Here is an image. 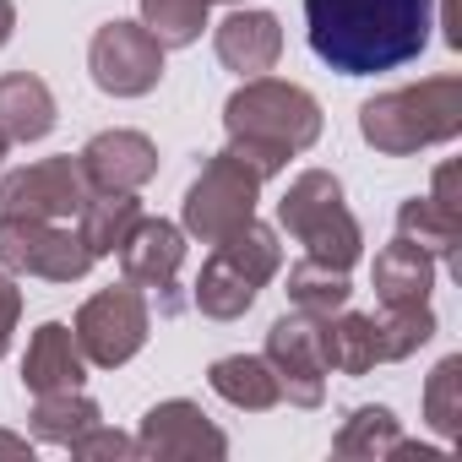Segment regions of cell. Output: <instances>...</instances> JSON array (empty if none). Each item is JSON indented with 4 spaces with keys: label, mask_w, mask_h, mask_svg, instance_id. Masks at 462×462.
I'll return each instance as SVG.
<instances>
[{
    "label": "cell",
    "mask_w": 462,
    "mask_h": 462,
    "mask_svg": "<svg viewBox=\"0 0 462 462\" xmlns=\"http://www.w3.org/2000/svg\"><path fill=\"white\" fill-rule=\"evenodd\" d=\"M66 451H71L77 462H125V457H136V440H131V435H120V430L93 424V430H88V435H77Z\"/></svg>",
    "instance_id": "29"
},
{
    "label": "cell",
    "mask_w": 462,
    "mask_h": 462,
    "mask_svg": "<svg viewBox=\"0 0 462 462\" xmlns=\"http://www.w3.org/2000/svg\"><path fill=\"white\" fill-rule=\"evenodd\" d=\"M305 28L332 71L375 77L424 55L435 0H305Z\"/></svg>",
    "instance_id": "1"
},
{
    "label": "cell",
    "mask_w": 462,
    "mask_h": 462,
    "mask_svg": "<svg viewBox=\"0 0 462 462\" xmlns=\"http://www.w3.org/2000/svg\"><path fill=\"white\" fill-rule=\"evenodd\" d=\"M348 273H337V267H327V262H294L289 267V305L294 310H305V316H316V321H327V316H337L343 305H348Z\"/></svg>",
    "instance_id": "25"
},
{
    "label": "cell",
    "mask_w": 462,
    "mask_h": 462,
    "mask_svg": "<svg viewBox=\"0 0 462 462\" xmlns=\"http://www.w3.org/2000/svg\"><path fill=\"white\" fill-rule=\"evenodd\" d=\"M207 386H212L228 408H245V413H267V408L283 402V386H278L273 365L256 359V354H228V359H217V365L207 370Z\"/></svg>",
    "instance_id": "20"
},
{
    "label": "cell",
    "mask_w": 462,
    "mask_h": 462,
    "mask_svg": "<svg viewBox=\"0 0 462 462\" xmlns=\"http://www.w3.org/2000/svg\"><path fill=\"white\" fill-rule=\"evenodd\" d=\"M6 147H12V136H6V131H0V158H6Z\"/></svg>",
    "instance_id": "34"
},
{
    "label": "cell",
    "mask_w": 462,
    "mask_h": 462,
    "mask_svg": "<svg viewBox=\"0 0 462 462\" xmlns=\"http://www.w3.org/2000/svg\"><path fill=\"white\" fill-rule=\"evenodd\" d=\"M142 217H147V212H142L136 190H88V201H82V212H77V235H82V245H88L93 262H98V256H115V251L131 240V228H136Z\"/></svg>",
    "instance_id": "18"
},
{
    "label": "cell",
    "mask_w": 462,
    "mask_h": 462,
    "mask_svg": "<svg viewBox=\"0 0 462 462\" xmlns=\"http://www.w3.org/2000/svg\"><path fill=\"white\" fill-rule=\"evenodd\" d=\"M283 267V245L267 223H240L235 235H223L196 278V310L212 321H235L256 305V294L278 278Z\"/></svg>",
    "instance_id": "4"
},
{
    "label": "cell",
    "mask_w": 462,
    "mask_h": 462,
    "mask_svg": "<svg viewBox=\"0 0 462 462\" xmlns=\"http://www.w3.org/2000/svg\"><path fill=\"white\" fill-rule=\"evenodd\" d=\"M12 33H17V6H12V0H0V50H6Z\"/></svg>",
    "instance_id": "33"
},
{
    "label": "cell",
    "mask_w": 462,
    "mask_h": 462,
    "mask_svg": "<svg viewBox=\"0 0 462 462\" xmlns=\"http://www.w3.org/2000/svg\"><path fill=\"white\" fill-rule=\"evenodd\" d=\"M424 419H430V430L446 446L462 440V354H446L430 370V381H424Z\"/></svg>",
    "instance_id": "28"
},
{
    "label": "cell",
    "mask_w": 462,
    "mask_h": 462,
    "mask_svg": "<svg viewBox=\"0 0 462 462\" xmlns=\"http://www.w3.org/2000/svg\"><path fill=\"white\" fill-rule=\"evenodd\" d=\"M88 71L109 98H142L163 77V44L142 23H104L88 44Z\"/></svg>",
    "instance_id": "9"
},
{
    "label": "cell",
    "mask_w": 462,
    "mask_h": 462,
    "mask_svg": "<svg viewBox=\"0 0 462 462\" xmlns=\"http://www.w3.org/2000/svg\"><path fill=\"white\" fill-rule=\"evenodd\" d=\"M71 332H77V348H82L88 365L120 370L125 359L142 354V343H147V332H152V316H147L142 289H136V283H120V289H98V294L77 310Z\"/></svg>",
    "instance_id": "7"
},
{
    "label": "cell",
    "mask_w": 462,
    "mask_h": 462,
    "mask_svg": "<svg viewBox=\"0 0 462 462\" xmlns=\"http://www.w3.org/2000/svg\"><path fill=\"white\" fill-rule=\"evenodd\" d=\"M88 201V180L77 158H39L12 174H0V217H77Z\"/></svg>",
    "instance_id": "10"
},
{
    "label": "cell",
    "mask_w": 462,
    "mask_h": 462,
    "mask_svg": "<svg viewBox=\"0 0 462 462\" xmlns=\"http://www.w3.org/2000/svg\"><path fill=\"white\" fill-rule=\"evenodd\" d=\"M120 256V273L125 283L136 289H152L163 300V310H174V278H180V262H185V228L180 223H163V217H142L131 228V240L115 251Z\"/></svg>",
    "instance_id": "13"
},
{
    "label": "cell",
    "mask_w": 462,
    "mask_h": 462,
    "mask_svg": "<svg viewBox=\"0 0 462 462\" xmlns=\"http://www.w3.org/2000/svg\"><path fill=\"white\" fill-rule=\"evenodd\" d=\"M223 6H240V0H223Z\"/></svg>",
    "instance_id": "35"
},
{
    "label": "cell",
    "mask_w": 462,
    "mask_h": 462,
    "mask_svg": "<svg viewBox=\"0 0 462 462\" xmlns=\"http://www.w3.org/2000/svg\"><path fill=\"white\" fill-rule=\"evenodd\" d=\"M430 201L462 212V196H457V163H440V169H435V190H430Z\"/></svg>",
    "instance_id": "31"
},
{
    "label": "cell",
    "mask_w": 462,
    "mask_h": 462,
    "mask_svg": "<svg viewBox=\"0 0 462 462\" xmlns=\"http://www.w3.org/2000/svg\"><path fill=\"white\" fill-rule=\"evenodd\" d=\"M93 424H98V402L82 386H71V392H39V402H33V435L50 440V446H71Z\"/></svg>",
    "instance_id": "24"
},
{
    "label": "cell",
    "mask_w": 462,
    "mask_h": 462,
    "mask_svg": "<svg viewBox=\"0 0 462 462\" xmlns=\"http://www.w3.org/2000/svg\"><path fill=\"white\" fill-rule=\"evenodd\" d=\"M217 44V60L228 71H240V77H267L283 55V28L273 12H228L212 33Z\"/></svg>",
    "instance_id": "15"
},
{
    "label": "cell",
    "mask_w": 462,
    "mask_h": 462,
    "mask_svg": "<svg viewBox=\"0 0 462 462\" xmlns=\"http://www.w3.org/2000/svg\"><path fill=\"white\" fill-rule=\"evenodd\" d=\"M256 201H262V174L223 147L190 180L185 207H180V228H185L190 240H201V245H217L223 235H235L240 223L256 217Z\"/></svg>",
    "instance_id": "6"
},
{
    "label": "cell",
    "mask_w": 462,
    "mask_h": 462,
    "mask_svg": "<svg viewBox=\"0 0 462 462\" xmlns=\"http://www.w3.org/2000/svg\"><path fill=\"white\" fill-rule=\"evenodd\" d=\"M457 131H462V77H430L419 88H392L359 109V136L386 158H408L419 147L451 142Z\"/></svg>",
    "instance_id": "3"
},
{
    "label": "cell",
    "mask_w": 462,
    "mask_h": 462,
    "mask_svg": "<svg viewBox=\"0 0 462 462\" xmlns=\"http://www.w3.org/2000/svg\"><path fill=\"white\" fill-rule=\"evenodd\" d=\"M17 316H23V289H17V273H0V359H6V348H12Z\"/></svg>",
    "instance_id": "30"
},
{
    "label": "cell",
    "mask_w": 462,
    "mask_h": 462,
    "mask_svg": "<svg viewBox=\"0 0 462 462\" xmlns=\"http://www.w3.org/2000/svg\"><path fill=\"white\" fill-rule=\"evenodd\" d=\"M397 440H402L397 413H392V408H381V402H370V408H354V413L343 419V430H337L332 451H337L343 462H375V457H386Z\"/></svg>",
    "instance_id": "26"
},
{
    "label": "cell",
    "mask_w": 462,
    "mask_h": 462,
    "mask_svg": "<svg viewBox=\"0 0 462 462\" xmlns=\"http://www.w3.org/2000/svg\"><path fill=\"white\" fill-rule=\"evenodd\" d=\"M88 381V359L77 348V332L66 321H44L33 337H28V359H23V386L39 397V392H71Z\"/></svg>",
    "instance_id": "16"
},
{
    "label": "cell",
    "mask_w": 462,
    "mask_h": 462,
    "mask_svg": "<svg viewBox=\"0 0 462 462\" xmlns=\"http://www.w3.org/2000/svg\"><path fill=\"white\" fill-rule=\"evenodd\" d=\"M370 332H375V365H392V359L419 354L435 337L430 300L424 305H381V316H370Z\"/></svg>",
    "instance_id": "22"
},
{
    "label": "cell",
    "mask_w": 462,
    "mask_h": 462,
    "mask_svg": "<svg viewBox=\"0 0 462 462\" xmlns=\"http://www.w3.org/2000/svg\"><path fill=\"white\" fill-rule=\"evenodd\" d=\"M397 235H402L408 245H419L424 256L451 262L457 245H462V212H451V207H440V201H430V196H413V201L397 207Z\"/></svg>",
    "instance_id": "21"
},
{
    "label": "cell",
    "mask_w": 462,
    "mask_h": 462,
    "mask_svg": "<svg viewBox=\"0 0 462 462\" xmlns=\"http://www.w3.org/2000/svg\"><path fill=\"white\" fill-rule=\"evenodd\" d=\"M212 6H217V0H142V28L163 50H185V44L201 39Z\"/></svg>",
    "instance_id": "27"
},
{
    "label": "cell",
    "mask_w": 462,
    "mask_h": 462,
    "mask_svg": "<svg viewBox=\"0 0 462 462\" xmlns=\"http://www.w3.org/2000/svg\"><path fill=\"white\" fill-rule=\"evenodd\" d=\"M321 359L327 370H343V375H365L375 370V332H370V316H354L348 305L337 316L321 321Z\"/></svg>",
    "instance_id": "23"
},
{
    "label": "cell",
    "mask_w": 462,
    "mask_h": 462,
    "mask_svg": "<svg viewBox=\"0 0 462 462\" xmlns=\"http://www.w3.org/2000/svg\"><path fill=\"white\" fill-rule=\"evenodd\" d=\"M0 267L6 273H28L44 283H77L93 267V251L82 245V235L44 217H0Z\"/></svg>",
    "instance_id": "8"
},
{
    "label": "cell",
    "mask_w": 462,
    "mask_h": 462,
    "mask_svg": "<svg viewBox=\"0 0 462 462\" xmlns=\"http://www.w3.org/2000/svg\"><path fill=\"white\" fill-rule=\"evenodd\" d=\"M294 408H321L327 402V359H321V321L294 310L267 327V354H262Z\"/></svg>",
    "instance_id": "11"
},
{
    "label": "cell",
    "mask_w": 462,
    "mask_h": 462,
    "mask_svg": "<svg viewBox=\"0 0 462 462\" xmlns=\"http://www.w3.org/2000/svg\"><path fill=\"white\" fill-rule=\"evenodd\" d=\"M77 163L88 190H142L158 174V147L142 131H98L77 152Z\"/></svg>",
    "instance_id": "14"
},
{
    "label": "cell",
    "mask_w": 462,
    "mask_h": 462,
    "mask_svg": "<svg viewBox=\"0 0 462 462\" xmlns=\"http://www.w3.org/2000/svg\"><path fill=\"white\" fill-rule=\"evenodd\" d=\"M278 223L305 245L310 262H327V267H337V273H348V267L365 256L359 217L348 212L343 185H337V174H327V169H305V174L283 190Z\"/></svg>",
    "instance_id": "5"
},
{
    "label": "cell",
    "mask_w": 462,
    "mask_h": 462,
    "mask_svg": "<svg viewBox=\"0 0 462 462\" xmlns=\"http://www.w3.org/2000/svg\"><path fill=\"white\" fill-rule=\"evenodd\" d=\"M0 131L12 142H44L55 131V93L33 71H6L0 77Z\"/></svg>",
    "instance_id": "17"
},
{
    "label": "cell",
    "mask_w": 462,
    "mask_h": 462,
    "mask_svg": "<svg viewBox=\"0 0 462 462\" xmlns=\"http://www.w3.org/2000/svg\"><path fill=\"white\" fill-rule=\"evenodd\" d=\"M223 125H228V152L240 163H251L262 180L283 174L294 152L316 147L321 136V104L278 77H245V88L228 93L223 104Z\"/></svg>",
    "instance_id": "2"
},
{
    "label": "cell",
    "mask_w": 462,
    "mask_h": 462,
    "mask_svg": "<svg viewBox=\"0 0 462 462\" xmlns=\"http://www.w3.org/2000/svg\"><path fill=\"white\" fill-rule=\"evenodd\" d=\"M0 457H23V462H33V440H28V435H12V430H0Z\"/></svg>",
    "instance_id": "32"
},
{
    "label": "cell",
    "mask_w": 462,
    "mask_h": 462,
    "mask_svg": "<svg viewBox=\"0 0 462 462\" xmlns=\"http://www.w3.org/2000/svg\"><path fill=\"white\" fill-rule=\"evenodd\" d=\"M375 300L381 305H424L430 289H435V256H424L419 245H408L402 235L375 251Z\"/></svg>",
    "instance_id": "19"
},
{
    "label": "cell",
    "mask_w": 462,
    "mask_h": 462,
    "mask_svg": "<svg viewBox=\"0 0 462 462\" xmlns=\"http://www.w3.org/2000/svg\"><path fill=\"white\" fill-rule=\"evenodd\" d=\"M136 457L152 462H196V457H228V435L185 397H169L142 413L136 430Z\"/></svg>",
    "instance_id": "12"
}]
</instances>
